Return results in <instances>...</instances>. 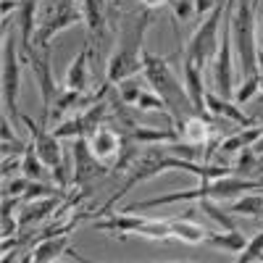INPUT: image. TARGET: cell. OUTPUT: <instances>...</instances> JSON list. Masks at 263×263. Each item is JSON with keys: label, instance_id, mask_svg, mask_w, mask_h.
Segmentation results:
<instances>
[{"label": "cell", "instance_id": "6da1fadb", "mask_svg": "<svg viewBox=\"0 0 263 263\" xmlns=\"http://www.w3.org/2000/svg\"><path fill=\"white\" fill-rule=\"evenodd\" d=\"M150 21H153V11H147V8L124 16L121 32H119V45L105 63L108 84H121L126 79H135L145 69V34H147Z\"/></svg>", "mask_w": 263, "mask_h": 263}, {"label": "cell", "instance_id": "7a4b0ae2", "mask_svg": "<svg viewBox=\"0 0 263 263\" xmlns=\"http://www.w3.org/2000/svg\"><path fill=\"white\" fill-rule=\"evenodd\" d=\"M142 74H145V82L150 84V90L166 103L171 124L177 126V129L190 116H195V108H192L190 95L184 90V82H179V77L174 74L168 58L145 50V69H142Z\"/></svg>", "mask_w": 263, "mask_h": 263}, {"label": "cell", "instance_id": "3957f363", "mask_svg": "<svg viewBox=\"0 0 263 263\" xmlns=\"http://www.w3.org/2000/svg\"><path fill=\"white\" fill-rule=\"evenodd\" d=\"M232 45L234 55L239 63V71L245 79L260 77L258 71V21H255V8L250 0H239L237 11L232 16Z\"/></svg>", "mask_w": 263, "mask_h": 263}, {"label": "cell", "instance_id": "277c9868", "mask_svg": "<svg viewBox=\"0 0 263 263\" xmlns=\"http://www.w3.org/2000/svg\"><path fill=\"white\" fill-rule=\"evenodd\" d=\"M224 8L227 0H218L216 8L205 16V21L195 29V34L187 42L184 58H190L192 63H197L200 69H205L208 63L216 61L218 48H221V24H224Z\"/></svg>", "mask_w": 263, "mask_h": 263}, {"label": "cell", "instance_id": "5b68a950", "mask_svg": "<svg viewBox=\"0 0 263 263\" xmlns=\"http://www.w3.org/2000/svg\"><path fill=\"white\" fill-rule=\"evenodd\" d=\"M3 114L11 121H21V108H18V92H21V58L16 50V34L8 29V21H3Z\"/></svg>", "mask_w": 263, "mask_h": 263}, {"label": "cell", "instance_id": "8992f818", "mask_svg": "<svg viewBox=\"0 0 263 263\" xmlns=\"http://www.w3.org/2000/svg\"><path fill=\"white\" fill-rule=\"evenodd\" d=\"M21 124L32 132V145H34V150H37V156L42 158V163L50 168L58 190L63 192L66 184H69V177H66L69 171H66V163H63L61 140L53 135V132H48V124H45V121H34V119L27 116V114H21Z\"/></svg>", "mask_w": 263, "mask_h": 263}, {"label": "cell", "instance_id": "52a82bcc", "mask_svg": "<svg viewBox=\"0 0 263 263\" xmlns=\"http://www.w3.org/2000/svg\"><path fill=\"white\" fill-rule=\"evenodd\" d=\"M84 21V11L79 8L77 0H53L48 6V13H45V21L40 24L37 29V37H34V48H50V40L69 29V27H77Z\"/></svg>", "mask_w": 263, "mask_h": 263}, {"label": "cell", "instance_id": "ba28073f", "mask_svg": "<svg viewBox=\"0 0 263 263\" xmlns=\"http://www.w3.org/2000/svg\"><path fill=\"white\" fill-rule=\"evenodd\" d=\"M50 55L53 50L50 48H40V50H32L24 61L29 63V69L34 74V82H37V90H40V98H42V116L40 121H50V111H53V103L61 92V87L55 84V77H53V69H50Z\"/></svg>", "mask_w": 263, "mask_h": 263}, {"label": "cell", "instance_id": "9c48e42d", "mask_svg": "<svg viewBox=\"0 0 263 263\" xmlns=\"http://www.w3.org/2000/svg\"><path fill=\"white\" fill-rule=\"evenodd\" d=\"M105 174H111V166L103 163L90 150V140L77 137V142H74V184L82 192H90V187L100 177H105Z\"/></svg>", "mask_w": 263, "mask_h": 263}, {"label": "cell", "instance_id": "30bf717a", "mask_svg": "<svg viewBox=\"0 0 263 263\" xmlns=\"http://www.w3.org/2000/svg\"><path fill=\"white\" fill-rule=\"evenodd\" d=\"M108 116H111V114H108V105L100 100V103H95L92 108H87V111L74 114L71 119L61 121V124L53 129V135H55L58 140H63V137H90V135H95V132L100 129V124H103Z\"/></svg>", "mask_w": 263, "mask_h": 263}, {"label": "cell", "instance_id": "8fae6325", "mask_svg": "<svg viewBox=\"0 0 263 263\" xmlns=\"http://www.w3.org/2000/svg\"><path fill=\"white\" fill-rule=\"evenodd\" d=\"M37 11H40V0H18V37H21V55H29L34 50V37H37Z\"/></svg>", "mask_w": 263, "mask_h": 263}, {"label": "cell", "instance_id": "7c38bea8", "mask_svg": "<svg viewBox=\"0 0 263 263\" xmlns=\"http://www.w3.org/2000/svg\"><path fill=\"white\" fill-rule=\"evenodd\" d=\"M182 71H184V90L190 95V103L195 108V114L197 116H205L208 119V108H205V79H203V69L197 63H192L190 58H184V66H182Z\"/></svg>", "mask_w": 263, "mask_h": 263}, {"label": "cell", "instance_id": "4fadbf2b", "mask_svg": "<svg viewBox=\"0 0 263 263\" xmlns=\"http://www.w3.org/2000/svg\"><path fill=\"white\" fill-rule=\"evenodd\" d=\"M87 140H90V150L95 153V156H98L103 163H108V166H111V161H114V158H119V156H121L124 137L119 135L116 129H111V126H100V129L95 132V135H90Z\"/></svg>", "mask_w": 263, "mask_h": 263}, {"label": "cell", "instance_id": "5bb4252c", "mask_svg": "<svg viewBox=\"0 0 263 263\" xmlns=\"http://www.w3.org/2000/svg\"><path fill=\"white\" fill-rule=\"evenodd\" d=\"M87 61H90V42L84 45V50H79V55L71 61L69 71H66V79H63L66 90L87 92V87H90V69H87Z\"/></svg>", "mask_w": 263, "mask_h": 263}, {"label": "cell", "instance_id": "9a60e30c", "mask_svg": "<svg viewBox=\"0 0 263 263\" xmlns=\"http://www.w3.org/2000/svg\"><path fill=\"white\" fill-rule=\"evenodd\" d=\"M179 140L182 142H187V145H195V147H205L208 145V140H211V132H213V126H211V121L205 119V116H190L179 129Z\"/></svg>", "mask_w": 263, "mask_h": 263}, {"label": "cell", "instance_id": "2e32d148", "mask_svg": "<svg viewBox=\"0 0 263 263\" xmlns=\"http://www.w3.org/2000/svg\"><path fill=\"white\" fill-rule=\"evenodd\" d=\"M205 108L211 114H216V116H224V119H229V121H234V124H239V126H253V119L248 116V114H242L237 108V103H232V100H227V98H221V95H216V92H211L208 90V95H205Z\"/></svg>", "mask_w": 263, "mask_h": 263}, {"label": "cell", "instance_id": "e0dca14e", "mask_svg": "<svg viewBox=\"0 0 263 263\" xmlns=\"http://www.w3.org/2000/svg\"><path fill=\"white\" fill-rule=\"evenodd\" d=\"M260 137H263L260 126H248L245 132H237V135H232V137H224L221 142L216 145V153L218 156H237V153L253 147Z\"/></svg>", "mask_w": 263, "mask_h": 263}, {"label": "cell", "instance_id": "ac0fdd59", "mask_svg": "<svg viewBox=\"0 0 263 263\" xmlns=\"http://www.w3.org/2000/svg\"><path fill=\"white\" fill-rule=\"evenodd\" d=\"M66 250H69V234L40 239V245L32 250V263H55Z\"/></svg>", "mask_w": 263, "mask_h": 263}, {"label": "cell", "instance_id": "d6986e66", "mask_svg": "<svg viewBox=\"0 0 263 263\" xmlns=\"http://www.w3.org/2000/svg\"><path fill=\"white\" fill-rule=\"evenodd\" d=\"M171 224H174V237H177L179 242H184V245H200V242H205V237H208V229L203 224L192 221V218H187V216L171 218Z\"/></svg>", "mask_w": 263, "mask_h": 263}, {"label": "cell", "instance_id": "ffe728a7", "mask_svg": "<svg viewBox=\"0 0 263 263\" xmlns=\"http://www.w3.org/2000/svg\"><path fill=\"white\" fill-rule=\"evenodd\" d=\"M205 242L218 248V250H227V253H242L245 245H248V237L234 229V232H208Z\"/></svg>", "mask_w": 263, "mask_h": 263}, {"label": "cell", "instance_id": "44dd1931", "mask_svg": "<svg viewBox=\"0 0 263 263\" xmlns=\"http://www.w3.org/2000/svg\"><path fill=\"white\" fill-rule=\"evenodd\" d=\"M55 208H58V195H53V197H42V200H32V203H27L24 208H21L18 224H21V227L34 224V221H40V218L50 216Z\"/></svg>", "mask_w": 263, "mask_h": 263}, {"label": "cell", "instance_id": "7402d4cb", "mask_svg": "<svg viewBox=\"0 0 263 263\" xmlns=\"http://www.w3.org/2000/svg\"><path fill=\"white\" fill-rule=\"evenodd\" d=\"M229 213H242V216H253V218H263V190L248 192L242 197L229 205Z\"/></svg>", "mask_w": 263, "mask_h": 263}, {"label": "cell", "instance_id": "603a6c76", "mask_svg": "<svg viewBox=\"0 0 263 263\" xmlns=\"http://www.w3.org/2000/svg\"><path fill=\"white\" fill-rule=\"evenodd\" d=\"M21 174H24L27 179H32V182H40L42 177H45V171H48V166L42 163V158L37 156V150H34V145H32V140L27 142V150L21 153Z\"/></svg>", "mask_w": 263, "mask_h": 263}, {"label": "cell", "instance_id": "cb8c5ba5", "mask_svg": "<svg viewBox=\"0 0 263 263\" xmlns=\"http://www.w3.org/2000/svg\"><path fill=\"white\" fill-rule=\"evenodd\" d=\"M84 3V21L92 34H100L105 27V0H82Z\"/></svg>", "mask_w": 263, "mask_h": 263}, {"label": "cell", "instance_id": "d4e9b609", "mask_svg": "<svg viewBox=\"0 0 263 263\" xmlns=\"http://www.w3.org/2000/svg\"><path fill=\"white\" fill-rule=\"evenodd\" d=\"M197 208H200L205 216H211L213 221H216L218 227H221L224 232H234V229H237V227H234V221L229 218V211L218 208V205H216V200H200V203H197Z\"/></svg>", "mask_w": 263, "mask_h": 263}, {"label": "cell", "instance_id": "484cf974", "mask_svg": "<svg viewBox=\"0 0 263 263\" xmlns=\"http://www.w3.org/2000/svg\"><path fill=\"white\" fill-rule=\"evenodd\" d=\"M258 166V153L253 147L242 150V153H237V161L232 163V174H237V177H253V171Z\"/></svg>", "mask_w": 263, "mask_h": 263}, {"label": "cell", "instance_id": "4316f807", "mask_svg": "<svg viewBox=\"0 0 263 263\" xmlns=\"http://www.w3.org/2000/svg\"><path fill=\"white\" fill-rule=\"evenodd\" d=\"M16 208H18V197H3V239H11L16 232Z\"/></svg>", "mask_w": 263, "mask_h": 263}, {"label": "cell", "instance_id": "83f0119b", "mask_svg": "<svg viewBox=\"0 0 263 263\" xmlns=\"http://www.w3.org/2000/svg\"><path fill=\"white\" fill-rule=\"evenodd\" d=\"M258 90H260V77L245 79V82L234 90V103H248V100H253V98L258 95Z\"/></svg>", "mask_w": 263, "mask_h": 263}, {"label": "cell", "instance_id": "f1b7e54d", "mask_svg": "<svg viewBox=\"0 0 263 263\" xmlns=\"http://www.w3.org/2000/svg\"><path fill=\"white\" fill-rule=\"evenodd\" d=\"M140 92H142V84L135 82V79H126V82L119 84V95H121V103H124V105H132V108H135Z\"/></svg>", "mask_w": 263, "mask_h": 263}, {"label": "cell", "instance_id": "f546056e", "mask_svg": "<svg viewBox=\"0 0 263 263\" xmlns=\"http://www.w3.org/2000/svg\"><path fill=\"white\" fill-rule=\"evenodd\" d=\"M53 195H63V192L61 190H53V187H45L42 182H29V187H27V192H24L21 200L32 203V200H42V197H53Z\"/></svg>", "mask_w": 263, "mask_h": 263}, {"label": "cell", "instance_id": "4dcf8cb0", "mask_svg": "<svg viewBox=\"0 0 263 263\" xmlns=\"http://www.w3.org/2000/svg\"><path fill=\"white\" fill-rule=\"evenodd\" d=\"M171 11H174V18L177 21H190L197 13L195 0H171Z\"/></svg>", "mask_w": 263, "mask_h": 263}, {"label": "cell", "instance_id": "1f68e13d", "mask_svg": "<svg viewBox=\"0 0 263 263\" xmlns=\"http://www.w3.org/2000/svg\"><path fill=\"white\" fill-rule=\"evenodd\" d=\"M218 0H195V8H197V16H208L213 8H216Z\"/></svg>", "mask_w": 263, "mask_h": 263}, {"label": "cell", "instance_id": "d6a6232c", "mask_svg": "<svg viewBox=\"0 0 263 263\" xmlns=\"http://www.w3.org/2000/svg\"><path fill=\"white\" fill-rule=\"evenodd\" d=\"M71 255L79 260V263H132V260H95V258H87V255H79V253H74L71 250Z\"/></svg>", "mask_w": 263, "mask_h": 263}, {"label": "cell", "instance_id": "836d02e7", "mask_svg": "<svg viewBox=\"0 0 263 263\" xmlns=\"http://www.w3.org/2000/svg\"><path fill=\"white\" fill-rule=\"evenodd\" d=\"M142 3V8H147V11H156V8H163L166 3H171V0H140Z\"/></svg>", "mask_w": 263, "mask_h": 263}, {"label": "cell", "instance_id": "e575fe53", "mask_svg": "<svg viewBox=\"0 0 263 263\" xmlns=\"http://www.w3.org/2000/svg\"><path fill=\"white\" fill-rule=\"evenodd\" d=\"M13 8H18V0H3V21H11Z\"/></svg>", "mask_w": 263, "mask_h": 263}, {"label": "cell", "instance_id": "d590c367", "mask_svg": "<svg viewBox=\"0 0 263 263\" xmlns=\"http://www.w3.org/2000/svg\"><path fill=\"white\" fill-rule=\"evenodd\" d=\"M258 61H263V18L258 21Z\"/></svg>", "mask_w": 263, "mask_h": 263}, {"label": "cell", "instance_id": "8d00e7d4", "mask_svg": "<svg viewBox=\"0 0 263 263\" xmlns=\"http://www.w3.org/2000/svg\"><path fill=\"white\" fill-rule=\"evenodd\" d=\"M253 150L258 153V156H263V137H260V140H258V142L253 145Z\"/></svg>", "mask_w": 263, "mask_h": 263}, {"label": "cell", "instance_id": "74e56055", "mask_svg": "<svg viewBox=\"0 0 263 263\" xmlns=\"http://www.w3.org/2000/svg\"><path fill=\"white\" fill-rule=\"evenodd\" d=\"M18 263H32V253H24V255H21V260Z\"/></svg>", "mask_w": 263, "mask_h": 263}, {"label": "cell", "instance_id": "f35d334b", "mask_svg": "<svg viewBox=\"0 0 263 263\" xmlns=\"http://www.w3.org/2000/svg\"><path fill=\"white\" fill-rule=\"evenodd\" d=\"M250 3H253V8H255V11L260 8V0H250Z\"/></svg>", "mask_w": 263, "mask_h": 263}]
</instances>
